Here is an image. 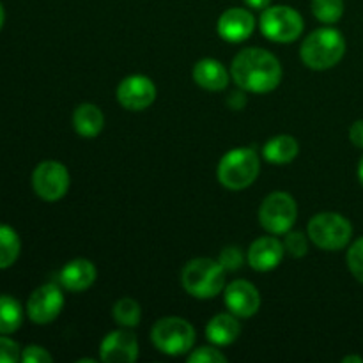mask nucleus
<instances>
[{
    "label": "nucleus",
    "instance_id": "obj_18",
    "mask_svg": "<svg viewBox=\"0 0 363 363\" xmlns=\"http://www.w3.org/2000/svg\"><path fill=\"white\" fill-rule=\"evenodd\" d=\"M241 325L234 314H218L206 326V337L215 346H229L240 337Z\"/></svg>",
    "mask_w": 363,
    "mask_h": 363
},
{
    "label": "nucleus",
    "instance_id": "obj_35",
    "mask_svg": "<svg viewBox=\"0 0 363 363\" xmlns=\"http://www.w3.org/2000/svg\"><path fill=\"white\" fill-rule=\"evenodd\" d=\"M358 179H360V183L363 184V156H362L360 163H358Z\"/></svg>",
    "mask_w": 363,
    "mask_h": 363
},
{
    "label": "nucleus",
    "instance_id": "obj_17",
    "mask_svg": "<svg viewBox=\"0 0 363 363\" xmlns=\"http://www.w3.org/2000/svg\"><path fill=\"white\" fill-rule=\"evenodd\" d=\"M194 80L206 91L218 92L229 85V73L218 60L202 59L194 66Z\"/></svg>",
    "mask_w": 363,
    "mask_h": 363
},
{
    "label": "nucleus",
    "instance_id": "obj_22",
    "mask_svg": "<svg viewBox=\"0 0 363 363\" xmlns=\"http://www.w3.org/2000/svg\"><path fill=\"white\" fill-rule=\"evenodd\" d=\"M21 241L16 230L0 223V269H7L20 257Z\"/></svg>",
    "mask_w": 363,
    "mask_h": 363
},
{
    "label": "nucleus",
    "instance_id": "obj_14",
    "mask_svg": "<svg viewBox=\"0 0 363 363\" xmlns=\"http://www.w3.org/2000/svg\"><path fill=\"white\" fill-rule=\"evenodd\" d=\"M255 28V18L248 9L230 7L220 16L216 30L220 38L229 43H241L252 35Z\"/></svg>",
    "mask_w": 363,
    "mask_h": 363
},
{
    "label": "nucleus",
    "instance_id": "obj_20",
    "mask_svg": "<svg viewBox=\"0 0 363 363\" xmlns=\"http://www.w3.org/2000/svg\"><path fill=\"white\" fill-rule=\"evenodd\" d=\"M300 152V144L291 135H277L268 140L262 149V155L273 165H286L291 163Z\"/></svg>",
    "mask_w": 363,
    "mask_h": 363
},
{
    "label": "nucleus",
    "instance_id": "obj_27",
    "mask_svg": "<svg viewBox=\"0 0 363 363\" xmlns=\"http://www.w3.org/2000/svg\"><path fill=\"white\" fill-rule=\"evenodd\" d=\"M190 363H225L227 357L216 347H199V350L191 351V354L188 357Z\"/></svg>",
    "mask_w": 363,
    "mask_h": 363
},
{
    "label": "nucleus",
    "instance_id": "obj_16",
    "mask_svg": "<svg viewBox=\"0 0 363 363\" xmlns=\"http://www.w3.org/2000/svg\"><path fill=\"white\" fill-rule=\"evenodd\" d=\"M96 275V266L89 259H74L64 266L59 280L71 293H82L94 284Z\"/></svg>",
    "mask_w": 363,
    "mask_h": 363
},
{
    "label": "nucleus",
    "instance_id": "obj_32",
    "mask_svg": "<svg viewBox=\"0 0 363 363\" xmlns=\"http://www.w3.org/2000/svg\"><path fill=\"white\" fill-rule=\"evenodd\" d=\"M227 103H229V106L233 110H241V108H245V105H247V96H245L243 92H238V91L230 92Z\"/></svg>",
    "mask_w": 363,
    "mask_h": 363
},
{
    "label": "nucleus",
    "instance_id": "obj_9",
    "mask_svg": "<svg viewBox=\"0 0 363 363\" xmlns=\"http://www.w3.org/2000/svg\"><path fill=\"white\" fill-rule=\"evenodd\" d=\"M32 188L46 202H55L67 194L69 172L66 167L55 160L41 162L32 174Z\"/></svg>",
    "mask_w": 363,
    "mask_h": 363
},
{
    "label": "nucleus",
    "instance_id": "obj_29",
    "mask_svg": "<svg viewBox=\"0 0 363 363\" xmlns=\"http://www.w3.org/2000/svg\"><path fill=\"white\" fill-rule=\"evenodd\" d=\"M21 360V350L14 340L0 337V363H16Z\"/></svg>",
    "mask_w": 363,
    "mask_h": 363
},
{
    "label": "nucleus",
    "instance_id": "obj_36",
    "mask_svg": "<svg viewBox=\"0 0 363 363\" xmlns=\"http://www.w3.org/2000/svg\"><path fill=\"white\" fill-rule=\"evenodd\" d=\"M4 21H6V11H4V6L0 4V28H2Z\"/></svg>",
    "mask_w": 363,
    "mask_h": 363
},
{
    "label": "nucleus",
    "instance_id": "obj_28",
    "mask_svg": "<svg viewBox=\"0 0 363 363\" xmlns=\"http://www.w3.org/2000/svg\"><path fill=\"white\" fill-rule=\"evenodd\" d=\"M218 262L225 268V272H236L243 266V254L238 247H227L220 252Z\"/></svg>",
    "mask_w": 363,
    "mask_h": 363
},
{
    "label": "nucleus",
    "instance_id": "obj_25",
    "mask_svg": "<svg viewBox=\"0 0 363 363\" xmlns=\"http://www.w3.org/2000/svg\"><path fill=\"white\" fill-rule=\"evenodd\" d=\"M347 266H350V272L353 273L354 279L363 284V238L354 241L347 250Z\"/></svg>",
    "mask_w": 363,
    "mask_h": 363
},
{
    "label": "nucleus",
    "instance_id": "obj_5",
    "mask_svg": "<svg viewBox=\"0 0 363 363\" xmlns=\"http://www.w3.org/2000/svg\"><path fill=\"white\" fill-rule=\"evenodd\" d=\"M353 236V227L339 213H319L308 222V238L321 250L335 252L346 247Z\"/></svg>",
    "mask_w": 363,
    "mask_h": 363
},
{
    "label": "nucleus",
    "instance_id": "obj_26",
    "mask_svg": "<svg viewBox=\"0 0 363 363\" xmlns=\"http://www.w3.org/2000/svg\"><path fill=\"white\" fill-rule=\"evenodd\" d=\"M284 248L291 257H303L308 252V241L303 233H287L286 240H284Z\"/></svg>",
    "mask_w": 363,
    "mask_h": 363
},
{
    "label": "nucleus",
    "instance_id": "obj_7",
    "mask_svg": "<svg viewBox=\"0 0 363 363\" xmlns=\"http://www.w3.org/2000/svg\"><path fill=\"white\" fill-rule=\"evenodd\" d=\"M261 30L269 41L293 43L303 32V18L289 6H269L261 14Z\"/></svg>",
    "mask_w": 363,
    "mask_h": 363
},
{
    "label": "nucleus",
    "instance_id": "obj_2",
    "mask_svg": "<svg viewBox=\"0 0 363 363\" xmlns=\"http://www.w3.org/2000/svg\"><path fill=\"white\" fill-rule=\"evenodd\" d=\"M346 53V41L337 28H318L301 43L300 55L307 67L325 71L337 66Z\"/></svg>",
    "mask_w": 363,
    "mask_h": 363
},
{
    "label": "nucleus",
    "instance_id": "obj_21",
    "mask_svg": "<svg viewBox=\"0 0 363 363\" xmlns=\"http://www.w3.org/2000/svg\"><path fill=\"white\" fill-rule=\"evenodd\" d=\"M23 323V308L13 296H0V335L14 333Z\"/></svg>",
    "mask_w": 363,
    "mask_h": 363
},
{
    "label": "nucleus",
    "instance_id": "obj_30",
    "mask_svg": "<svg viewBox=\"0 0 363 363\" xmlns=\"http://www.w3.org/2000/svg\"><path fill=\"white\" fill-rule=\"evenodd\" d=\"M52 354L41 346H28L21 351V362L23 363H50Z\"/></svg>",
    "mask_w": 363,
    "mask_h": 363
},
{
    "label": "nucleus",
    "instance_id": "obj_8",
    "mask_svg": "<svg viewBox=\"0 0 363 363\" xmlns=\"http://www.w3.org/2000/svg\"><path fill=\"white\" fill-rule=\"evenodd\" d=\"M296 218V201L286 191H273L259 208V222L269 234H287Z\"/></svg>",
    "mask_w": 363,
    "mask_h": 363
},
{
    "label": "nucleus",
    "instance_id": "obj_12",
    "mask_svg": "<svg viewBox=\"0 0 363 363\" xmlns=\"http://www.w3.org/2000/svg\"><path fill=\"white\" fill-rule=\"evenodd\" d=\"M101 360L106 363H133L138 358V340L133 332L117 330L103 339Z\"/></svg>",
    "mask_w": 363,
    "mask_h": 363
},
{
    "label": "nucleus",
    "instance_id": "obj_31",
    "mask_svg": "<svg viewBox=\"0 0 363 363\" xmlns=\"http://www.w3.org/2000/svg\"><path fill=\"white\" fill-rule=\"evenodd\" d=\"M350 140L353 142L357 147L363 149V119L353 123V126L350 128Z\"/></svg>",
    "mask_w": 363,
    "mask_h": 363
},
{
    "label": "nucleus",
    "instance_id": "obj_6",
    "mask_svg": "<svg viewBox=\"0 0 363 363\" xmlns=\"http://www.w3.org/2000/svg\"><path fill=\"white\" fill-rule=\"evenodd\" d=\"M151 340L163 354L179 357L194 347L195 330L183 318H163L152 326Z\"/></svg>",
    "mask_w": 363,
    "mask_h": 363
},
{
    "label": "nucleus",
    "instance_id": "obj_24",
    "mask_svg": "<svg viewBox=\"0 0 363 363\" xmlns=\"http://www.w3.org/2000/svg\"><path fill=\"white\" fill-rule=\"evenodd\" d=\"M311 7L321 23H337L344 14V0H312Z\"/></svg>",
    "mask_w": 363,
    "mask_h": 363
},
{
    "label": "nucleus",
    "instance_id": "obj_19",
    "mask_svg": "<svg viewBox=\"0 0 363 363\" xmlns=\"http://www.w3.org/2000/svg\"><path fill=\"white\" fill-rule=\"evenodd\" d=\"M73 126L80 137L94 138L101 133L105 126V116L92 103H82L73 112Z\"/></svg>",
    "mask_w": 363,
    "mask_h": 363
},
{
    "label": "nucleus",
    "instance_id": "obj_23",
    "mask_svg": "<svg viewBox=\"0 0 363 363\" xmlns=\"http://www.w3.org/2000/svg\"><path fill=\"white\" fill-rule=\"evenodd\" d=\"M113 319H116L117 325H121L123 328H135V326L140 323L142 311L138 301H135L133 298H123V300L117 301L113 305Z\"/></svg>",
    "mask_w": 363,
    "mask_h": 363
},
{
    "label": "nucleus",
    "instance_id": "obj_3",
    "mask_svg": "<svg viewBox=\"0 0 363 363\" xmlns=\"http://www.w3.org/2000/svg\"><path fill=\"white\" fill-rule=\"evenodd\" d=\"M181 284L190 296L199 300L215 298L225 287V268L213 259H194L184 266Z\"/></svg>",
    "mask_w": 363,
    "mask_h": 363
},
{
    "label": "nucleus",
    "instance_id": "obj_10",
    "mask_svg": "<svg viewBox=\"0 0 363 363\" xmlns=\"http://www.w3.org/2000/svg\"><path fill=\"white\" fill-rule=\"evenodd\" d=\"M64 307V294L55 284H45L30 294L27 314L35 325H50L59 318Z\"/></svg>",
    "mask_w": 363,
    "mask_h": 363
},
{
    "label": "nucleus",
    "instance_id": "obj_34",
    "mask_svg": "<svg viewBox=\"0 0 363 363\" xmlns=\"http://www.w3.org/2000/svg\"><path fill=\"white\" fill-rule=\"evenodd\" d=\"M344 363H363V358L362 357H357V354H350V357H346L342 360Z\"/></svg>",
    "mask_w": 363,
    "mask_h": 363
},
{
    "label": "nucleus",
    "instance_id": "obj_33",
    "mask_svg": "<svg viewBox=\"0 0 363 363\" xmlns=\"http://www.w3.org/2000/svg\"><path fill=\"white\" fill-rule=\"evenodd\" d=\"M245 4H247V6L250 7V9L264 11L266 7H269L272 0H245Z\"/></svg>",
    "mask_w": 363,
    "mask_h": 363
},
{
    "label": "nucleus",
    "instance_id": "obj_1",
    "mask_svg": "<svg viewBox=\"0 0 363 363\" xmlns=\"http://www.w3.org/2000/svg\"><path fill=\"white\" fill-rule=\"evenodd\" d=\"M230 74L241 91L266 94L275 91L282 82V66L273 53L262 48H247L234 57Z\"/></svg>",
    "mask_w": 363,
    "mask_h": 363
},
{
    "label": "nucleus",
    "instance_id": "obj_11",
    "mask_svg": "<svg viewBox=\"0 0 363 363\" xmlns=\"http://www.w3.org/2000/svg\"><path fill=\"white\" fill-rule=\"evenodd\" d=\"M156 99L155 82L144 74H131L117 87V101L131 112L149 108Z\"/></svg>",
    "mask_w": 363,
    "mask_h": 363
},
{
    "label": "nucleus",
    "instance_id": "obj_15",
    "mask_svg": "<svg viewBox=\"0 0 363 363\" xmlns=\"http://www.w3.org/2000/svg\"><path fill=\"white\" fill-rule=\"evenodd\" d=\"M284 252H286V248L277 238H259L248 248V264L257 269V272H272L280 264Z\"/></svg>",
    "mask_w": 363,
    "mask_h": 363
},
{
    "label": "nucleus",
    "instance_id": "obj_4",
    "mask_svg": "<svg viewBox=\"0 0 363 363\" xmlns=\"http://www.w3.org/2000/svg\"><path fill=\"white\" fill-rule=\"evenodd\" d=\"M261 160L250 147H238L227 152L218 163V181L229 190H245L259 176Z\"/></svg>",
    "mask_w": 363,
    "mask_h": 363
},
{
    "label": "nucleus",
    "instance_id": "obj_13",
    "mask_svg": "<svg viewBox=\"0 0 363 363\" xmlns=\"http://www.w3.org/2000/svg\"><path fill=\"white\" fill-rule=\"evenodd\" d=\"M225 305L236 318H252L261 307L257 287L247 280H234L225 287Z\"/></svg>",
    "mask_w": 363,
    "mask_h": 363
}]
</instances>
